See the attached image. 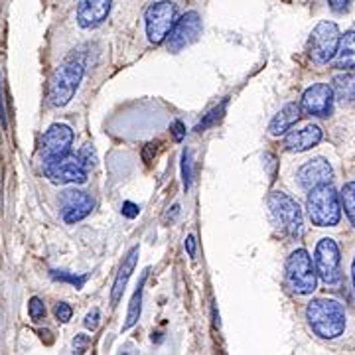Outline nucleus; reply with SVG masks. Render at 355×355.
I'll return each mask as SVG.
<instances>
[{"mask_svg": "<svg viewBox=\"0 0 355 355\" xmlns=\"http://www.w3.org/2000/svg\"><path fill=\"white\" fill-rule=\"evenodd\" d=\"M300 114H302V109H300V105H296V103H288L286 107H282L277 116L270 121V135H275V137H280V135H284V132H288L296 123H298V119H300Z\"/></svg>", "mask_w": 355, "mask_h": 355, "instance_id": "18", "label": "nucleus"}, {"mask_svg": "<svg viewBox=\"0 0 355 355\" xmlns=\"http://www.w3.org/2000/svg\"><path fill=\"white\" fill-rule=\"evenodd\" d=\"M340 28L334 22H320V24L312 30L310 34V42H308V51L310 58L316 64H328L330 60H334L338 46H340Z\"/></svg>", "mask_w": 355, "mask_h": 355, "instance_id": "7", "label": "nucleus"}, {"mask_svg": "<svg viewBox=\"0 0 355 355\" xmlns=\"http://www.w3.org/2000/svg\"><path fill=\"white\" fill-rule=\"evenodd\" d=\"M62 214H64L65 223H77L93 211L95 202L89 198L85 191L67 190L62 196Z\"/></svg>", "mask_w": 355, "mask_h": 355, "instance_id": "14", "label": "nucleus"}, {"mask_svg": "<svg viewBox=\"0 0 355 355\" xmlns=\"http://www.w3.org/2000/svg\"><path fill=\"white\" fill-rule=\"evenodd\" d=\"M172 130H174V139L182 140L184 139V135H186V130H184V125L182 123H174L172 125Z\"/></svg>", "mask_w": 355, "mask_h": 355, "instance_id": "33", "label": "nucleus"}, {"mask_svg": "<svg viewBox=\"0 0 355 355\" xmlns=\"http://www.w3.org/2000/svg\"><path fill=\"white\" fill-rule=\"evenodd\" d=\"M83 77V64L81 62H65L62 64L50 79L48 87V101L53 107H65L73 99L77 87Z\"/></svg>", "mask_w": 355, "mask_h": 355, "instance_id": "3", "label": "nucleus"}, {"mask_svg": "<svg viewBox=\"0 0 355 355\" xmlns=\"http://www.w3.org/2000/svg\"><path fill=\"white\" fill-rule=\"evenodd\" d=\"M51 277L60 280H67V282L76 284L77 288H81V286H83V282H85V277H79V279H77V277H73V275H65V272H60V275H58V272H51Z\"/></svg>", "mask_w": 355, "mask_h": 355, "instance_id": "28", "label": "nucleus"}, {"mask_svg": "<svg viewBox=\"0 0 355 355\" xmlns=\"http://www.w3.org/2000/svg\"><path fill=\"white\" fill-rule=\"evenodd\" d=\"M225 107H227V101H223L221 105H219V107H217V109H214L211 113L207 114V116L203 119L202 123H200V125L196 127V130H200V132H202V130H205L207 127H214L217 121H219V119L223 116V113H225Z\"/></svg>", "mask_w": 355, "mask_h": 355, "instance_id": "23", "label": "nucleus"}, {"mask_svg": "<svg viewBox=\"0 0 355 355\" xmlns=\"http://www.w3.org/2000/svg\"><path fill=\"white\" fill-rule=\"evenodd\" d=\"M286 279L296 294H312L316 291L318 275L312 257L304 249H296L286 261Z\"/></svg>", "mask_w": 355, "mask_h": 355, "instance_id": "6", "label": "nucleus"}, {"mask_svg": "<svg viewBox=\"0 0 355 355\" xmlns=\"http://www.w3.org/2000/svg\"><path fill=\"white\" fill-rule=\"evenodd\" d=\"M182 172H184V186H186V190H188L191 184V153L190 150H186V153H184Z\"/></svg>", "mask_w": 355, "mask_h": 355, "instance_id": "27", "label": "nucleus"}, {"mask_svg": "<svg viewBox=\"0 0 355 355\" xmlns=\"http://www.w3.org/2000/svg\"><path fill=\"white\" fill-rule=\"evenodd\" d=\"M338 60L336 67L340 69H355V30H349L340 38V46L336 51Z\"/></svg>", "mask_w": 355, "mask_h": 355, "instance_id": "19", "label": "nucleus"}, {"mask_svg": "<svg viewBox=\"0 0 355 355\" xmlns=\"http://www.w3.org/2000/svg\"><path fill=\"white\" fill-rule=\"evenodd\" d=\"M77 160L81 162V164L85 166V168H93L95 166V162H97V156H95V150L91 148V146H83L81 150H79V154H77Z\"/></svg>", "mask_w": 355, "mask_h": 355, "instance_id": "25", "label": "nucleus"}, {"mask_svg": "<svg viewBox=\"0 0 355 355\" xmlns=\"http://www.w3.org/2000/svg\"><path fill=\"white\" fill-rule=\"evenodd\" d=\"M342 202L343 209H345V216L349 217L352 225L355 227V182H349L342 191Z\"/></svg>", "mask_w": 355, "mask_h": 355, "instance_id": "22", "label": "nucleus"}, {"mask_svg": "<svg viewBox=\"0 0 355 355\" xmlns=\"http://www.w3.org/2000/svg\"><path fill=\"white\" fill-rule=\"evenodd\" d=\"M113 0H79L77 2V24L83 30L101 26L111 14Z\"/></svg>", "mask_w": 355, "mask_h": 355, "instance_id": "13", "label": "nucleus"}, {"mask_svg": "<svg viewBox=\"0 0 355 355\" xmlns=\"http://www.w3.org/2000/svg\"><path fill=\"white\" fill-rule=\"evenodd\" d=\"M178 4L174 0H158L153 2L146 12H144V26H146V36L150 44H162L172 26L178 20Z\"/></svg>", "mask_w": 355, "mask_h": 355, "instance_id": "4", "label": "nucleus"}, {"mask_svg": "<svg viewBox=\"0 0 355 355\" xmlns=\"http://www.w3.org/2000/svg\"><path fill=\"white\" fill-rule=\"evenodd\" d=\"M139 247H132L130 253L127 254V259L123 261L121 268H119V275H116V279H114L113 284V292H111V302H113V306L119 304L123 292L127 288L128 279H130V275H132V270H135V266H137V261H139Z\"/></svg>", "mask_w": 355, "mask_h": 355, "instance_id": "17", "label": "nucleus"}, {"mask_svg": "<svg viewBox=\"0 0 355 355\" xmlns=\"http://www.w3.org/2000/svg\"><path fill=\"white\" fill-rule=\"evenodd\" d=\"M123 216H127V217H137L139 216V205H135V203H130V202H125L123 203Z\"/></svg>", "mask_w": 355, "mask_h": 355, "instance_id": "31", "label": "nucleus"}, {"mask_svg": "<svg viewBox=\"0 0 355 355\" xmlns=\"http://www.w3.org/2000/svg\"><path fill=\"white\" fill-rule=\"evenodd\" d=\"M308 216L318 227H334L340 223L342 205L340 196L328 184H322L310 190L308 196Z\"/></svg>", "mask_w": 355, "mask_h": 355, "instance_id": "2", "label": "nucleus"}, {"mask_svg": "<svg viewBox=\"0 0 355 355\" xmlns=\"http://www.w3.org/2000/svg\"><path fill=\"white\" fill-rule=\"evenodd\" d=\"M352 279H354V288H355V259H354V266H352Z\"/></svg>", "mask_w": 355, "mask_h": 355, "instance_id": "35", "label": "nucleus"}, {"mask_svg": "<svg viewBox=\"0 0 355 355\" xmlns=\"http://www.w3.org/2000/svg\"><path fill=\"white\" fill-rule=\"evenodd\" d=\"M331 176H334V170H331L330 162L324 158L308 160L298 170V182L304 190H312V188L322 186V184H330Z\"/></svg>", "mask_w": 355, "mask_h": 355, "instance_id": "15", "label": "nucleus"}, {"mask_svg": "<svg viewBox=\"0 0 355 355\" xmlns=\"http://www.w3.org/2000/svg\"><path fill=\"white\" fill-rule=\"evenodd\" d=\"M334 93L345 103L355 101V73H338L331 81Z\"/></svg>", "mask_w": 355, "mask_h": 355, "instance_id": "20", "label": "nucleus"}, {"mask_svg": "<svg viewBox=\"0 0 355 355\" xmlns=\"http://www.w3.org/2000/svg\"><path fill=\"white\" fill-rule=\"evenodd\" d=\"M186 249H188V254L190 257H196V237L190 235L188 239H186Z\"/></svg>", "mask_w": 355, "mask_h": 355, "instance_id": "34", "label": "nucleus"}, {"mask_svg": "<svg viewBox=\"0 0 355 355\" xmlns=\"http://www.w3.org/2000/svg\"><path fill=\"white\" fill-rule=\"evenodd\" d=\"M342 257L338 243L324 237L316 247V275L326 284H338L342 280Z\"/></svg>", "mask_w": 355, "mask_h": 355, "instance_id": "8", "label": "nucleus"}, {"mask_svg": "<svg viewBox=\"0 0 355 355\" xmlns=\"http://www.w3.org/2000/svg\"><path fill=\"white\" fill-rule=\"evenodd\" d=\"M53 314H55V318H58L60 322L67 324V322L71 320V314H73V310H71V306H69V304H65V302H60V304H55V308H53Z\"/></svg>", "mask_w": 355, "mask_h": 355, "instance_id": "26", "label": "nucleus"}, {"mask_svg": "<svg viewBox=\"0 0 355 355\" xmlns=\"http://www.w3.org/2000/svg\"><path fill=\"white\" fill-rule=\"evenodd\" d=\"M268 209L275 223L279 225L284 233L292 237H298L302 233V211L300 205L292 200L284 191H272L268 196Z\"/></svg>", "mask_w": 355, "mask_h": 355, "instance_id": "5", "label": "nucleus"}, {"mask_svg": "<svg viewBox=\"0 0 355 355\" xmlns=\"http://www.w3.org/2000/svg\"><path fill=\"white\" fill-rule=\"evenodd\" d=\"M73 144V130L67 125H51L46 135L42 137V146L40 154L44 158V162H53V160H62L65 158Z\"/></svg>", "mask_w": 355, "mask_h": 355, "instance_id": "9", "label": "nucleus"}, {"mask_svg": "<svg viewBox=\"0 0 355 355\" xmlns=\"http://www.w3.org/2000/svg\"><path fill=\"white\" fill-rule=\"evenodd\" d=\"M97 326H99V310H91L85 316V328L93 331L97 330Z\"/></svg>", "mask_w": 355, "mask_h": 355, "instance_id": "29", "label": "nucleus"}, {"mask_svg": "<svg viewBox=\"0 0 355 355\" xmlns=\"http://www.w3.org/2000/svg\"><path fill=\"white\" fill-rule=\"evenodd\" d=\"M28 314L32 320H42V318L46 316V304L40 300L38 296H34L30 302H28Z\"/></svg>", "mask_w": 355, "mask_h": 355, "instance_id": "24", "label": "nucleus"}, {"mask_svg": "<svg viewBox=\"0 0 355 355\" xmlns=\"http://www.w3.org/2000/svg\"><path fill=\"white\" fill-rule=\"evenodd\" d=\"M200 32H202V18L196 10H190L184 16H180L168 34V50L174 53L184 50L186 46H190L198 40Z\"/></svg>", "mask_w": 355, "mask_h": 355, "instance_id": "10", "label": "nucleus"}, {"mask_svg": "<svg viewBox=\"0 0 355 355\" xmlns=\"http://www.w3.org/2000/svg\"><path fill=\"white\" fill-rule=\"evenodd\" d=\"M306 320L312 331L322 340H334L345 330V310L340 302L318 298L306 308Z\"/></svg>", "mask_w": 355, "mask_h": 355, "instance_id": "1", "label": "nucleus"}, {"mask_svg": "<svg viewBox=\"0 0 355 355\" xmlns=\"http://www.w3.org/2000/svg\"><path fill=\"white\" fill-rule=\"evenodd\" d=\"M334 107V89L328 83H316L302 95L300 109L310 116H328Z\"/></svg>", "mask_w": 355, "mask_h": 355, "instance_id": "12", "label": "nucleus"}, {"mask_svg": "<svg viewBox=\"0 0 355 355\" xmlns=\"http://www.w3.org/2000/svg\"><path fill=\"white\" fill-rule=\"evenodd\" d=\"M44 172L55 184H83L87 180V168L81 164L77 158H62L53 162H44Z\"/></svg>", "mask_w": 355, "mask_h": 355, "instance_id": "11", "label": "nucleus"}, {"mask_svg": "<svg viewBox=\"0 0 355 355\" xmlns=\"http://www.w3.org/2000/svg\"><path fill=\"white\" fill-rule=\"evenodd\" d=\"M87 343H89V338H87V336H83V334H79L76 340H73V345H76L79 352H83Z\"/></svg>", "mask_w": 355, "mask_h": 355, "instance_id": "32", "label": "nucleus"}, {"mask_svg": "<svg viewBox=\"0 0 355 355\" xmlns=\"http://www.w3.org/2000/svg\"><path fill=\"white\" fill-rule=\"evenodd\" d=\"M146 272H148V270H146ZM146 272L142 275L139 286H137V291H135V294H132V300H130V304H128V314H127V322H125V330L132 328V326L139 322L140 308H142V291H144V282H146Z\"/></svg>", "mask_w": 355, "mask_h": 355, "instance_id": "21", "label": "nucleus"}, {"mask_svg": "<svg viewBox=\"0 0 355 355\" xmlns=\"http://www.w3.org/2000/svg\"><path fill=\"white\" fill-rule=\"evenodd\" d=\"M320 140H322V128L318 125H308L304 128L292 130L286 137V148L292 153H306L320 144Z\"/></svg>", "mask_w": 355, "mask_h": 355, "instance_id": "16", "label": "nucleus"}, {"mask_svg": "<svg viewBox=\"0 0 355 355\" xmlns=\"http://www.w3.org/2000/svg\"><path fill=\"white\" fill-rule=\"evenodd\" d=\"M352 0H330V8L334 12H345L349 8Z\"/></svg>", "mask_w": 355, "mask_h": 355, "instance_id": "30", "label": "nucleus"}]
</instances>
